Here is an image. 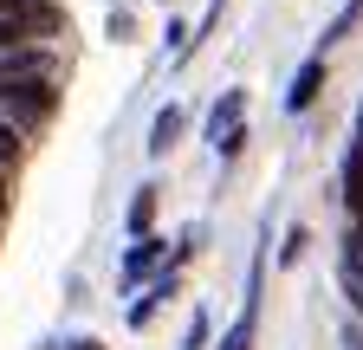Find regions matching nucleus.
Instances as JSON below:
<instances>
[{"label": "nucleus", "mask_w": 363, "mask_h": 350, "mask_svg": "<svg viewBox=\"0 0 363 350\" xmlns=\"http://www.w3.org/2000/svg\"><path fill=\"white\" fill-rule=\"evenodd\" d=\"M240 117H247V91H227V98L214 104V117H208V143H214L220 156H240V143H247Z\"/></svg>", "instance_id": "obj_1"}, {"label": "nucleus", "mask_w": 363, "mask_h": 350, "mask_svg": "<svg viewBox=\"0 0 363 350\" xmlns=\"http://www.w3.org/2000/svg\"><path fill=\"white\" fill-rule=\"evenodd\" d=\"M0 98L13 104V117H20V123H39V117H52V104H59V98H52V84H45L39 72L13 78V84H7V91H0Z\"/></svg>", "instance_id": "obj_2"}, {"label": "nucleus", "mask_w": 363, "mask_h": 350, "mask_svg": "<svg viewBox=\"0 0 363 350\" xmlns=\"http://www.w3.org/2000/svg\"><path fill=\"white\" fill-rule=\"evenodd\" d=\"M39 20H52V13L39 7V0H0V52H7V46H20V39H26Z\"/></svg>", "instance_id": "obj_3"}, {"label": "nucleus", "mask_w": 363, "mask_h": 350, "mask_svg": "<svg viewBox=\"0 0 363 350\" xmlns=\"http://www.w3.org/2000/svg\"><path fill=\"white\" fill-rule=\"evenodd\" d=\"M318 84H325V59H305L298 78H292V91H286V111H311L318 104Z\"/></svg>", "instance_id": "obj_4"}, {"label": "nucleus", "mask_w": 363, "mask_h": 350, "mask_svg": "<svg viewBox=\"0 0 363 350\" xmlns=\"http://www.w3.org/2000/svg\"><path fill=\"white\" fill-rule=\"evenodd\" d=\"M175 137H182V111L169 104V111H156V123H150V156H169Z\"/></svg>", "instance_id": "obj_5"}, {"label": "nucleus", "mask_w": 363, "mask_h": 350, "mask_svg": "<svg viewBox=\"0 0 363 350\" xmlns=\"http://www.w3.org/2000/svg\"><path fill=\"white\" fill-rule=\"evenodd\" d=\"M162 259V240H150V234H136V247H130V259H123V279H143L150 266Z\"/></svg>", "instance_id": "obj_6"}, {"label": "nucleus", "mask_w": 363, "mask_h": 350, "mask_svg": "<svg viewBox=\"0 0 363 350\" xmlns=\"http://www.w3.org/2000/svg\"><path fill=\"white\" fill-rule=\"evenodd\" d=\"M344 195H350V214L363 221V143H357L350 162H344Z\"/></svg>", "instance_id": "obj_7"}, {"label": "nucleus", "mask_w": 363, "mask_h": 350, "mask_svg": "<svg viewBox=\"0 0 363 350\" xmlns=\"http://www.w3.org/2000/svg\"><path fill=\"white\" fill-rule=\"evenodd\" d=\"M150 221H156V188H136V201H130V234H150Z\"/></svg>", "instance_id": "obj_8"}, {"label": "nucleus", "mask_w": 363, "mask_h": 350, "mask_svg": "<svg viewBox=\"0 0 363 350\" xmlns=\"http://www.w3.org/2000/svg\"><path fill=\"white\" fill-rule=\"evenodd\" d=\"M247 344H253V305H247V318H240L234 331L220 337V350H247Z\"/></svg>", "instance_id": "obj_9"}, {"label": "nucleus", "mask_w": 363, "mask_h": 350, "mask_svg": "<svg viewBox=\"0 0 363 350\" xmlns=\"http://www.w3.org/2000/svg\"><path fill=\"white\" fill-rule=\"evenodd\" d=\"M13 162H20V130L0 123V169H13Z\"/></svg>", "instance_id": "obj_10"}, {"label": "nucleus", "mask_w": 363, "mask_h": 350, "mask_svg": "<svg viewBox=\"0 0 363 350\" xmlns=\"http://www.w3.org/2000/svg\"><path fill=\"white\" fill-rule=\"evenodd\" d=\"M26 72H39V59H0V91H7L13 78H26Z\"/></svg>", "instance_id": "obj_11"}, {"label": "nucleus", "mask_w": 363, "mask_h": 350, "mask_svg": "<svg viewBox=\"0 0 363 350\" xmlns=\"http://www.w3.org/2000/svg\"><path fill=\"white\" fill-rule=\"evenodd\" d=\"M7 175H13V169H0V214H7Z\"/></svg>", "instance_id": "obj_12"}, {"label": "nucleus", "mask_w": 363, "mask_h": 350, "mask_svg": "<svg viewBox=\"0 0 363 350\" xmlns=\"http://www.w3.org/2000/svg\"><path fill=\"white\" fill-rule=\"evenodd\" d=\"M72 350H104V344H98V337H84V344H72Z\"/></svg>", "instance_id": "obj_13"}]
</instances>
